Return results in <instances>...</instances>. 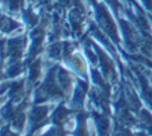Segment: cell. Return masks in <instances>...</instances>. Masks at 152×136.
I'll return each instance as SVG.
<instances>
[]
</instances>
